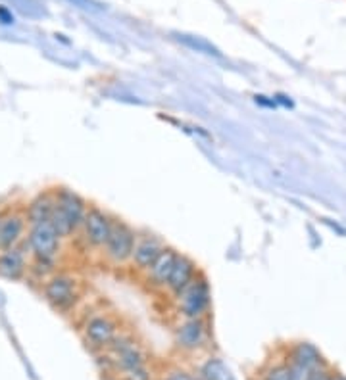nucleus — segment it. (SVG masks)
<instances>
[{
    "instance_id": "obj_17",
    "label": "nucleus",
    "mask_w": 346,
    "mask_h": 380,
    "mask_svg": "<svg viewBox=\"0 0 346 380\" xmlns=\"http://www.w3.org/2000/svg\"><path fill=\"white\" fill-rule=\"evenodd\" d=\"M200 380H235L233 374L227 369V365L218 358L208 359L204 365L200 367L199 373Z\"/></svg>"
},
{
    "instance_id": "obj_12",
    "label": "nucleus",
    "mask_w": 346,
    "mask_h": 380,
    "mask_svg": "<svg viewBox=\"0 0 346 380\" xmlns=\"http://www.w3.org/2000/svg\"><path fill=\"white\" fill-rule=\"evenodd\" d=\"M181 256V252L175 250L173 246H166L160 257L156 259L154 264L150 265V269L145 273V280L147 285H150L152 288H166L168 285V278H170L171 271L177 265V259Z\"/></svg>"
},
{
    "instance_id": "obj_3",
    "label": "nucleus",
    "mask_w": 346,
    "mask_h": 380,
    "mask_svg": "<svg viewBox=\"0 0 346 380\" xmlns=\"http://www.w3.org/2000/svg\"><path fill=\"white\" fill-rule=\"evenodd\" d=\"M25 246L29 248L31 256L35 259L56 264V257H58L60 248H62V238L56 233V229L52 227L51 221H46V223L31 225Z\"/></svg>"
},
{
    "instance_id": "obj_10",
    "label": "nucleus",
    "mask_w": 346,
    "mask_h": 380,
    "mask_svg": "<svg viewBox=\"0 0 346 380\" xmlns=\"http://www.w3.org/2000/svg\"><path fill=\"white\" fill-rule=\"evenodd\" d=\"M112 348V363L118 367L119 371H129V369H135V367L147 365V359H145V353L140 351V348L137 344L129 340V338L118 337L114 340Z\"/></svg>"
},
{
    "instance_id": "obj_1",
    "label": "nucleus",
    "mask_w": 346,
    "mask_h": 380,
    "mask_svg": "<svg viewBox=\"0 0 346 380\" xmlns=\"http://www.w3.org/2000/svg\"><path fill=\"white\" fill-rule=\"evenodd\" d=\"M139 238V231L133 227L131 223H127L121 217H114V225H112L110 238L104 246V257L106 262L116 267H124V265L131 264L133 250Z\"/></svg>"
},
{
    "instance_id": "obj_24",
    "label": "nucleus",
    "mask_w": 346,
    "mask_h": 380,
    "mask_svg": "<svg viewBox=\"0 0 346 380\" xmlns=\"http://www.w3.org/2000/svg\"><path fill=\"white\" fill-rule=\"evenodd\" d=\"M335 380H346V376H342V374H335Z\"/></svg>"
},
{
    "instance_id": "obj_2",
    "label": "nucleus",
    "mask_w": 346,
    "mask_h": 380,
    "mask_svg": "<svg viewBox=\"0 0 346 380\" xmlns=\"http://www.w3.org/2000/svg\"><path fill=\"white\" fill-rule=\"evenodd\" d=\"M173 300L177 304V311L183 319H206L210 306H212V288H210L206 275L200 273L199 277Z\"/></svg>"
},
{
    "instance_id": "obj_8",
    "label": "nucleus",
    "mask_w": 346,
    "mask_h": 380,
    "mask_svg": "<svg viewBox=\"0 0 346 380\" xmlns=\"http://www.w3.org/2000/svg\"><path fill=\"white\" fill-rule=\"evenodd\" d=\"M54 202L60 212L64 213L69 223L74 225L75 231H81L83 221L88 212L87 200L81 194H77L75 190L62 186V189L54 190Z\"/></svg>"
},
{
    "instance_id": "obj_18",
    "label": "nucleus",
    "mask_w": 346,
    "mask_h": 380,
    "mask_svg": "<svg viewBox=\"0 0 346 380\" xmlns=\"http://www.w3.org/2000/svg\"><path fill=\"white\" fill-rule=\"evenodd\" d=\"M173 37L181 44H185L187 48H191V50L202 52V54H208V56H221V52L218 50L210 41H206V39L194 37V35H185V33H175Z\"/></svg>"
},
{
    "instance_id": "obj_23",
    "label": "nucleus",
    "mask_w": 346,
    "mask_h": 380,
    "mask_svg": "<svg viewBox=\"0 0 346 380\" xmlns=\"http://www.w3.org/2000/svg\"><path fill=\"white\" fill-rule=\"evenodd\" d=\"M166 380H200V379H197L194 374L185 373V371H173Z\"/></svg>"
},
{
    "instance_id": "obj_11",
    "label": "nucleus",
    "mask_w": 346,
    "mask_h": 380,
    "mask_svg": "<svg viewBox=\"0 0 346 380\" xmlns=\"http://www.w3.org/2000/svg\"><path fill=\"white\" fill-rule=\"evenodd\" d=\"M199 275L200 269L197 262H194L192 257L181 254L179 259H177V265L173 267V271H171L170 278H168V285H166L164 290L170 294L171 298H177Z\"/></svg>"
},
{
    "instance_id": "obj_6",
    "label": "nucleus",
    "mask_w": 346,
    "mask_h": 380,
    "mask_svg": "<svg viewBox=\"0 0 346 380\" xmlns=\"http://www.w3.org/2000/svg\"><path fill=\"white\" fill-rule=\"evenodd\" d=\"M166 240H164L160 234L148 233V231H139V238H137V244H135V250H133L131 257V269H135L137 273H147L150 269V265L154 264L156 259L160 257L164 250H166Z\"/></svg>"
},
{
    "instance_id": "obj_7",
    "label": "nucleus",
    "mask_w": 346,
    "mask_h": 380,
    "mask_svg": "<svg viewBox=\"0 0 346 380\" xmlns=\"http://www.w3.org/2000/svg\"><path fill=\"white\" fill-rule=\"evenodd\" d=\"M118 323L106 313L93 315L85 323V338L93 348H110L118 338Z\"/></svg>"
},
{
    "instance_id": "obj_4",
    "label": "nucleus",
    "mask_w": 346,
    "mask_h": 380,
    "mask_svg": "<svg viewBox=\"0 0 346 380\" xmlns=\"http://www.w3.org/2000/svg\"><path fill=\"white\" fill-rule=\"evenodd\" d=\"M79 283L77 278L66 273H54L44 280L43 296L54 309L66 311L69 307L75 306V301L79 300Z\"/></svg>"
},
{
    "instance_id": "obj_25",
    "label": "nucleus",
    "mask_w": 346,
    "mask_h": 380,
    "mask_svg": "<svg viewBox=\"0 0 346 380\" xmlns=\"http://www.w3.org/2000/svg\"><path fill=\"white\" fill-rule=\"evenodd\" d=\"M2 215H4V213H0V219H2Z\"/></svg>"
},
{
    "instance_id": "obj_5",
    "label": "nucleus",
    "mask_w": 346,
    "mask_h": 380,
    "mask_svg": "<svg viewBox=\"0 0 346 380\" xmlns=\"http://www.w3.org/2000/svg\"><path fill=\"white\" fill-rule=\"evenodd\" d=\"M112 225H114V215H110L100 205H88V212L81 227L83 240L88 248L104 250L106 242L110 238Z\"/></svg>"
},
{
    "instance_id": "obj_22",
    "label": "nucleus",
    "mask_w": 346,
    "mask_h": 380,
    "mask_svg": "<svg viewBox=\"0 0 346 380\" xmlns=\"http://www.w3.org/2000/svg\"><path fill=\"white\" fill-rule=\"evenodd\" d=\"M308 380H335V374L329 373L325 367H317V369H314V371H312V374H310Z\"/></svg>"
},
{
    "instance_id": "obj_14",
    "label": "nucleus",
    "mask_w": 346,
    "mask_h": 380,
    "mask_svg": "<svg viewBox=\"0 0 346 380\" xmlns=\"http://www.w3.org/2000/svg\"><path fill=\"white\" fill-rule=\"evenodd\" d=\"M27 269V254L18 244L14 248L0 250V277L8 280H20Z\"/></svg>"
},
{
    "instance_id": "obj_16",
    "label": "nucleus",
    "mask_w": 346,
    "mask_h": 380,
    "mask_svg": "<svg viewBox=\"0 0 346 380\" xmlns=\"http://www.w3.org/2000/svg\"><path fill=\"white\" fill-rule=\"evenodd\" d=\"M288 361L308 367V369L324 367V358H321V353H319V350H317L314 344L310 342L295 344V348L291 350V359H288Z\"/></svg>"
},
{
    "instance_id": "obj_13",
    "label": "nucleus",
    "mask_w": 346,
    "mask_h": 380,
    "mask_svg": "<svg viewBox=\"0 0 346 380\" xmlns=\"http://www.w3.org/2000/svg\"><path fill=\"white\" fill-rule=\"evenodd\" d=\"M25 227H27L25 213H4L2 219H0V250H8L18 246V244L22 242Z\"/></svg>"
},
{
    "instance_id": "obj_21",
    "label": "nucleus",
    "mask_w": 346,
    "mask_h": 380,
    "mask_svg": "<svg viewBox=\"0 0 346 380\" xmlns=\"http://www.w3.org/2000/svg\"><path fill=\"white\" fill-rule=\"evenodd\" d=\"M288 367H291V380H308L312 371H314V369L298 365V363H293V361H288Z\"/></svg>"
},
{
    "instance_id": "obj_9",
    "label": "nucleus",
    "mask_w": 346,
    "mask_h": 380,
    "mask_svg": "<svg viewBox=\"0 0 346 380\" xmlns=\"http://www.w3.org/2000/svg\"><path fill=\"white\" fill-rule=\"evenodd\" d=\"M208 340L206 319H183L175 327V344L183 351L200 350Z\"/></svg>"
},
{
    "instance_id": "obj_20",
    "label": "nucleus",
    "mask_w": 346,
    "mask_h": 380,
    "mask_svg": "<svg viewBox=\"0 0 346 380\" xmlns=\"http://www.w3.org/2000/svg\"><path fill=\"white\" fill-rule=\"evenodd\" d=\"M121 374H124V380H150V371L147 365L135 367V369L124 371Z\"/></svg>"
},
{
    "instance_id": "obj_19",
    "label": "nucleus",
    "mask_w": 346,
    "mask_h": 380,
    "mask_svg": "<svg viewBox=\"0 0 346 380\" xmlns=\"http://www.w3.org/2000/svg\"><path fill=\"white\" fill-rule=\"evenodd\" d=\"M262 380H291V367L288 363H275L265 371Z\"/></svg>"
},
{
    "instance_id": "obj_15",
    "label": "nucleus",
    "mask_w": 346,
    "mask_h": 380,
    "mask_svg": "<svg viewBox=\"0 0 346 380\" xmlns=\"http://www.w3.org/2000/svg\"><path fill=\"white\" fill-rule=\"evenodd\" d=\"M54 192H43L31 200L27 208H25V217L31 225H39V223H46L51 221L52 212H54Z\"/></svg>"
}]
</instances>
